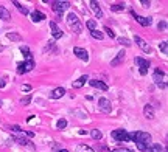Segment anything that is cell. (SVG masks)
I'll return each mask as SVG.
<instances>
[{"instance_id":"1","label":"cell","mask_w":168,"mask_h":152,"mask_svg":"<svg viewBox=\"0 0 168 152\" xmlns=\"http://www.w3.org/2000/svg\"><path fill=\"white\" fill-rule=\"evenodd\" d=\"M129 138L134 141L135 146H137V149L142 151V152H145L151 146V135L148 132L137 130V132H134V134H129Z\"/></svg>"},{"instance_id":"2","label":"cell","mask_w":168,"mask_h":152,"mask_svg":"<svg viewBox=\"0 0 168 152\" xmlns=\"http://www.w3.org/2000/svg\"><path fill=\"white\" fill-rule=\"evenodd\" d=\"M70 8V2L67 0H58V2H51V9L58 14V20H61L62 13Z\"/></svg>"},{"instance_id":"3","label":"cell","mask_w":168,"mask_h":152,"mask_svg":"<svg viewBox=\"0 0 168 152\" xmlns=\"http://www.w3.org/2000/svg\"><path fill=\"white\" fill-rule=\"evenodd\" d=\"M34 59H25L24 62L17 64V68H16V72H17V75H24V73H28L31 72V70L34 68Z\"/></svg>"},{"instance_id":"4","label":"cell","mask_w":168,"mask_h":152,"mask_svg":"<svg viewBox=\"0 0 168 152\" xmlns=\"http://www.w3.org/2000/svg\"><path fill=\"white\" fill-rule=\"evenodd\" d=\"M111 137L114 140H117V141H129V140H131V138H129V132H128V130H124V129H115V130H112Z\"/></svg>"},{"instance_id":"5","label":"cell","mask_w":168,"mask_h":152,"mask_svg":"<svg viewBox=\"0 0 168 152\" xmlns=\"http://www.w3.org/2000/svg\"><path fill=\"white\" fill-rule=\"evenodd\" d=\"M134 62L139 65V73L145 76L146 73H148V68H149V61L148 59H143V58H134Z\"/></svg>"},{"instance_id":"6","label":"cell","mask_w":168,"mask_h":152,"mask_svg":"<svg viewBox=\"0 0 168 152\" xmlns=\"http://www.w3.org/2000/svg\"><path fill=\"white\" fill-rule=\"evenodd\" d=\"M134 42L135 43H137V47L140 48V50H142L143 53H151V51H153V48H151V45H148V43H146L143 39H142V37H140V36H134Z\"/></svg>"},{"instance_id":"7","label":"cell","mask_w":168,"mask_h":152,"mask_svg":"<svg viewBox=\"0 0 168 152\" xmlns=\"http://www.w3.org/2000/svg\"><path fill=\"white\" fill-rule=\"evenodd\" d=\"M98 109L103 112V113H111L112 110V104L107 98H100L98 99Z\"/></svg>"},{"instance_id":"8","label":"cell","mask_w":168,"mask_h":152,"mask_svg":"<svg viewBox=\"0 0 168 152\" xmlns=\"http://www.w3.org/2000/svg\"><path fill=\"white\" fill-rule=\"evenodd\" d=\"M131 16L135 19V22H139L142 26H149L151 23H153L151 17H143V16H139V14H135V11H131Z\"/></svg>"},{"instance_id":"9","label":"cell","mask_w":168,"mask_h":152,"mask_svg":"<svg viewBox=\"0 0 168 152\" xmlns=\"http://www.w3.org/2000/svg\"><path fill=\"white\" fill-rule=\"evenodd\" d=\"M73 54H75L78 59H81V61H84V62L89 61V53L86 51L84 48H81V47H75V48H73Z\"/></svg>"},{"instance_id":"10","label":"cell","mask_w":168,"mask_h":152,"mask_svg":"<svg viewBox=\"0 0 168 152\" xmlns=\"http://www.w3.org/2000/svg\"><path fill=\"white\" fill-rule=\"evenodd\" d=\"M50 28H51V34H53V39H61V37L64 36V33L61 31V28L58 26V23L55 20L50 22Z\"/></svg>"},{"instance_id":"11","label":"cell","mask_w":168,"mask_h":152,"mask_svg":"<svg viewBox=\"0 0 168 152\" xmlns=\"http://www.w3.org/2000/svg\"><path fill=\"white\" fill-rule=\"evenodd\" d=\"M124 56H126V53H124V50H120L117 53V56L111 61V67H117V65H120L123 61H124Z\"/></svg>"},{"instance_id":"12","label":"cell","mask_w":168,"mask_h":152,"mask_svg":"<svg viewBox=\"0 0 168 152\" xmlns=\"http://www.w3.org/2000/svg\"><path fill=\"white\" fill-rule=\"evenodd\" d=\"M89 85L94 87V89H100L103 92L107 90V84L103 82V81H98V79H89Z\"/></svg>"},{"instance_id":"13","label":"cell","mask_w":168,"mask_h":152,"mask_svg":"<svg viewBox=\"0 0 168 152\" xmlns=\"http://www.w3.org/2000/svg\"><path fill=\"white\" fill-rule=\"evenodd\" d=\"M64 95H66V89H64V87H56L50 93V98L51 99H59V98H62Z\"/></svg>"},{"instance_id":"14","label":"cell","mask_w":168,"mask_h":152,"mask_svg":"<svg viewBox=\"0 0 168 152\" xmlns=\"http://www.w3.org/2000/svg\"><path fill=\"white\" fill-rule=\"evenodd\" d=\"M89 5H90V8H92V11L95 13L97 17L101 19V17H103V11H101V8H100V3H98V2H95V0H92Z\"/></svg>"},{"instance_id":"15","label":"cell","mask_w":168,"mask_h":152,"mask_svg":"<svg viewBox=\"0 0 168 152\" xmlns=\"http://www.w3.org/2000/svg\"><path fill=\"white\" fill-rule=\"evenodd\" d=\"M0 19H2L3 22H9V20H11V13H9L3 5H0Z\"/></svg>"},{"instance_id":"16","label":"cell","mask_w":168,"mask_h":152,"mask_svg":"<svg viewBox=\"0 0 168 152\" xmlns=\"http://www.w3.org/2000/svg\"><path fill=\"white\" fill-rule=\"evenodd\" d=\"M86 81H89V76H87V75L79 76V78H78V79L72 84V85H73V89H81V87H83V85L86 84Z\"/></svg>"},{"instance_id":"17","label":"cell","mask_w":168,"mask_h":152,"mask_svg":"<svg viewBox=\"0 0 168 152\" xmlns=\"http://www.w3.org/2000/svg\"><path fill=\"white\" fill-rule=\"evenodd\" d=\"M9 141H16V143L20 144V146H31V148H33L31 141L26 140V138H22V137H13V138H9Z\"/></svg>"},{"instance_id":"18","label":"cell","mask_w":168,"mask_h":152,"mask_svg":"<svg viewBox=\"0 0 168 152\" xmlns=\"http://www.w3.org/2000/svg\"><path fill=\"white\" fill-rule=\"evenodd\" d=\"M45 19H47V16L44 13H41V11H33V13H31V20L33 22H42Z\"/></svg>"},{"instance_id":"19","label":"cell","mask_w":168,"mask_h":152,"mask_svg":"<svg viewBox=\"0 0 168 152\" xmlns=\"http://www.w3.org/2000/svg\"><path fill=\"white\" fill-rule=\"evenodd\" d=\"M143 115L148 118V119H154V109H153V106H151V104H146V106L143 107Z\"/></svg>"},{"instance_id":"20","label":"cell","mask_w":168,"mask_h":152,"mask_svg":"<svg viewBox=\"0 0 168 152\" xmlns=\"http://www.w3.org/2000/svg\"><path fill=\"white\" fill-rule=\"evenodd\" d=\"M13 5H14L16 8H17V11H19L20 14H24V16H28V14H30V11H28V8H26V6H24L22 3H19L17 0H13Z\"/></svg>"},{"instance_id":"21","label":"cell","mask_w":168,"mask_h":152,"mask_svg":"<svg viewBox=\"0 0 168 152\" xmlns=\"http://www.w3.org/2000/svg\"><path fill=\"white\" fill-rule=\"evenodd\" d=\"M164 75H165V72H164V70L156 68V70H154V73H153V79H154V82H156V84L162 82V78H164Z\"/></svg>"},{"instance_id":"22","label":"cell","mask_w":168,"mask_h":152,"mask_svg":"<svg viewBox=\"0 0 168 152\" xmlns=\"http://www.w3.org/2000/svg\"><path fill=\"white\" fill-rule=\"evenodd\" d=\"M6 37L11 42H22V36L17 34V33H13V31L11 33H6Z\"/></svg>"},{"instance_id":"23","label":"cell","mask_w":168,"mask_h":152,"mask_svg":"<svg viewBox=\"0 0 168 152\" xmlns=\"http://www.w3.org/2000/svg\"><path fill=\"white\" fill-rule=\"evenodd\" d=\"M145 152H164V148L159 143H151V146Z\"/></svg>"},{"instance_id":"24","label":"cell","mask_w":168,"mask_h":152,"mask_svg":"<svg viewBox=\"0 0 168 152\" xmlns=\"http://www.w3.org/2000/svg\"><path fill=\"white\" fill-rule=\"evenodd\" d=\"M76 22H79L78 16L75 14V13H69V16H67V25H69V26H72L73 23H76Z\"/></svg>"},{"instance_id":"25","label":"cell","mask_w":168,"mask_h":152,"mask_svg":"<svg viewBox=\"0 0 168 152\" xmlns=\"http://www.w3.org/2000/svg\"><path fill=\"white\" fill-rule=\"evenodd\" d=\"M109 8H111V11H115V13H122V11H124V8H126V5H124V3H112Z\"/></svg>"},{"instance_id":"26","label":"cell","mask_w":168,"mask_h":152,"mask_svg":"<svg viewBox=\"0 0 168 152\" xmlns=\"http://www.w3.org/2000/svg\"><path fill=\"white\" fill-rule=\"evenodd\" d=\"M20 53L25 56V59H33V54H31V51H30V48L26 47V45H22L20 47Z\"/></svg>"},{"instance_id":"27","label":"cell","mask_w":168,"mask_h":152,"mask_svg":"<svg viewBox=\"0 0 168 152\" xmlns=\"http://www.w3.org/2000/svg\"><path fill=\"white\" fill-rule=\"evenodd\" d=\"M70 28H72V31H73V33H76V34H79V33L83 31V28H84V25L81 23V22H76V23H73L72 26H70Z\"/></svg>"},{"instance_id":"28","label":"cell","mask_w":168,"mask_h":152,"mask_svg":"<svg viewBox=\"0 0 168 152\" xmlns=\"http://www.w3.org/2000/svg\"><path fill=\"white\" fill-rule=\"evenodd\" d=\"M90 137L94 138V140H101L103 138V134H101V130H98V129H92L90 130Z\"/></svg>"},{"instance_id":"29","label":"cell","mask_w":168,"mask_h":152,"mask_svg":"<svg viewBox=\"0 0 168 152\" xmlns=\"http://www.w3.org/2000/svg\"><path fill=\"white\" fill-rule=\"evenodd\" d=\"M76 152H94V149L87 144H78L76 146Z\"/></svg>"},{"instance_id":"30","label":"cell","mask_w":168,"mask_h":152,"mask_svg":"<svg viewBox=\"0 0 168 152\" xmlns=\"http://www.w3.org/2000/svg\"><path fill=\"white\" fill-rule=\"evenodd\" d=\"M90 36L94 37V39H97V40H103V37H104V34H103L101 31H98V30L90 31Z\"/></svg>"},{"instance_id":"31","label":"cell","mask_w":168,"mask_h":152,"mask_svg":"<svg viewBox=\"0 0 168 152\" xmlns=\"http://www.w3.org/2000/svg\"><path fill=\"white\" fill-rule=\"evenodd\" d=\"M118 43H122V45L123 47H126V48H129V47H131L132 45V43H131V40H129V39H126V37H118Z\"/></svg>"},{"instance_id":"32","label":"cell","mask_w":168,"mask_h":152,"mask_svg":"<svg viewBox=\"0 0 168 152\" xmlns=\"http://www.w3.org/2000/svg\"><path fill=\"white\" fill-rule=\"evenodd\" d=\"M159 50L164 53V54H168V42H167V40H162V42L159 43Z\"/></svg>"},{"instance_id":"33","label":"cell","mask_w":168,"mask_h":152,"mask_svg":"<svg viewBox=\"0 0 168 152\" xmlns=\"http://www.w3.org/2000/svg\"><path fill=\"white\" fill-rule=\"evenodd\" d=\"M86 26L90 30V31H94V30H97V20H94V19H90V20H87L86 22Z\"/></svg>"},{"instance_id":"34","label":"cell","mask_w":168,"mask_h":152,"mask_svg":"<svg viewBox=\"0 0 168 152\" xmlns=\"http://www.w3.org/2000/svg\"><path fill=\"white\" fill-rule=\"evenodd\" d=\"M56 127H58L59 130L66 129V127H67V121H66V119H64V118H61V119H59V121L56 123Z\"/></svg>"},{"instance_id":"35","label":"cell","mask_w":168,"mask_h":152,"mask_svg":"<svg viewBox=\"0 0 168 152\" xmlns=\"http://www.w3.org/2000/svg\"><path fill=\"white\" fill-rule=\"evenodd\" d=\"M30 102H31V95H26L24 98H20V104L22 106H28Z\"/></svg>"},{"instance_id":"36","label":"cell","mask_w":168,"mask_h":152,"mask_svg":"<svg viewBox=\"0 0 168 152\" xmlns=\"http://www.w3.org/2000/svg\"><path fill=\"white\" fill-rule=\"evenodd\" d=\"M157 30H159V31H167V20H160L159 22V25H157Z\"/></svg>"},{"instance_id":"37","label":"cell","mask_w":168,"mask_h":152,"mask_svg":"<svg viewBox=\"0 0 168 152\" xmlns=\"http://www.w3.org/2000/svg\"><path fill=\"white\" fill-rule=\"evenodd\" d=\"M104 31H106V34L109 36L111 39H114V37H115V33H114V31H112V30L109 28V26H104Z\"/></svg>"},{"instance_id":"38","label":"cell","mask_w":168,"mask_h":152,"mask_svg":"<svg viewBox=\"0 0 168 152\" xmlns=\"http://www.w3.org/2000/svg\"><path fill=\"white\" fill-rule=\"evenodd\" d=\"M111 152H132V151L128 149V148H115V149H112Z\"/></svg>"},{"instance_id":"39","label":"cell","mask_w":168,"mask_h":152,"mask_svg":"<svg viewBox=\"0 0 168 152\" xmlns=\"http://www.w3.org/2000/svg\"><path fill=\"white\" fill-rule=\"evenodd\" d=\"M11 130H14V132H22V127L17 126V124H14V126H11Z\"/></svg>"},{"instance_id":"40","label":"cell","mask_w":168,"mask_h":152,"mask_svg":"<svg viewBox=\"0 0 168 152\" xmlns=\"http://www.w3.org/2000/svg\"><path fill=\"white\" fill-rule=\"evenodd\" d=\"M5 85H6V78L3 76V78H0V89H3Z\"/></svg>"},{"instance_id":"41","label":"cell","mask_w":168,"mask_h":152,"mask_svg":"<svg viewBox=\"0 0 168 152\" xmlns=\"http://www.w3.org/2000/svg\"><path fill=\"white\" fill-rule=\"evenodd\" d=\"M140 3L143 5V8H149V5H151V2H149V0H142Z\"/></svg>"},{"instance_id":"42","label":"cell","mask_w":168,"mask_h":152,"mask_svg":"<svg viewBox=\"0 0 168 152\" xmlns=\"http://www.w3.org/2000/svg\"><path fill=\"white\" fill-rule=\"evenodd\" d=\"M53 43H55L53 40H50V42H48V45L44 48V51H48V50H51V48H53Z\"/></svg>"},{"instance_id":"43","label":"cell","mask_w":168,"mask_h":152,"mask_svg":"<svg viewBox=\"0 0 168 152\" xmlns=\"http://www.w3.org/2000/svg\"><path fill=\"white\" fill-rule=\"evenodd\" d=\"M22 90H24V92H30V90H31V85H30V84L22 85Z\"/></svg>"},{"instance_id":"44","label":"cell","mask_w":168,"mask_h":152,"mask_svg":"<svg viewBox=\"0 0 168 152\" xmlns=\"http://www.w3.org/2000/svg\"><path fill=\"white\" fill-rule=\"evenodd\" d=\"M59 149H61V146H59V144H58V143H56V144H55V146H53V151H51V152H58V151H59Z\"/></svg>"},{"instance_id":"45","label":"cell","mask_w":168,"mask_h":152,"mask_svg":"<svg viewBox=\"0 0 168 152\" xmlns=\"http://www.w3.org/2000/svg\"><path fill=\"white\" fill-rule=\"evenodd\" d=\"M157 87H160V89H167V82H159Z\"/></svg>"},{"instance_id":"46","label":"cell","mask_w":168,"mask_h":152,"mask_svg":"<svg viewBox=\"0 0 168 152\" xmlns=\"http://www.w3.org/2000/svg\"><path fill=\"white\" fill-rule=\"evenodd\" d=\"M26 135H28L30 138H33V137H34V134H33V132H26Z\"/></svg>"},{"instance_id":"47","label":"cell","mask_w":168,"mask_h":152,"mask_svg":"<svg viewBox=\"0 0 168 152\" xmlns=\"http://www.w3.org/2000/svg\"><path fill=\"white\" fill-rule=\"evenodd\" d=\"M58 152H70V151H67V149H59Z\"/></svg>"},{"instance_id":"48","label":"cell","mask_w":168,"mask_h":152,"mask_svg":"<svg viewBox=\"0 0 168 152\" xmlns=\"http://www.w3.org/2000/svg\"><path fill=\"white\" fill-rule=\"evenodd\" d=\"M0 106H2V101H0Z\"/></svg>"}]
</instances>
